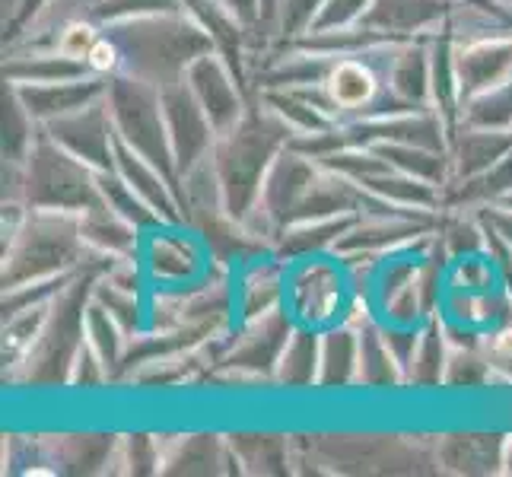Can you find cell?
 Masks as SVG:
<instances>
[{"label":"cell","instance_id":"6da1fadb","mask_svg":"<svg viewBox=\"0 0 512 477\" xmlns=\"http://www.w3.org/2000/svg\"><path fill=\"white\" fill-rule=\"evenodd\" d=\"M328 93L331 99L344 105V109H357V105L369 102L376 93V77L373 70L357 64V61H344L331 70L328 77Z\"/></svg>","mask_w":512,"mask_h":477},{"label":"cell","instance_id":"7a4b0ae2","mask_svg":"<svg viewBox=\"0 0 512 477\" xmlns=\"http://www.w3.org/2000/svg\"><path fill=\"white\" fill-rule=\"evenodd\" d=\"M93 45H96V32H93L90 23H70L61 32L58 51H61V58H67V61H80V58H90Z\"/></svg>","mask_w":512,"mask_h":477},{"label":"cell","instance_id":"3957f363","mask_svg":"<svg viewBox=\"0 0 512 477\" xmlns=\"http://www.w3.org/2000/svg\"><path fill=\"white\" fill-rule=\"evenodd\" d=\"M86 61H90L96 70H112L118 64V51L109 42H96L93 51H90V58H86Z\"/></svg>","mask_w":512,"mask_h":477},{"label":"cell","instance_id":"277c9868","mask_svg":"<svg viewBox=\"0 0 512 477\" xmlns=\"http://www.w3.org/2000/svg\"><path fill=\"white\" fill-rule=\"evenodd\" d=\"M493 350L503 353V357H512V331L497 334V341H493Z\"/></svg>","mask_w":512,"mask_h":477}]
</instances>
